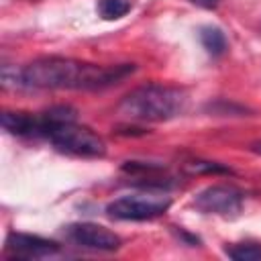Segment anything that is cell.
I'll return each mask as SVG.
<instances>
[{
	"label": "cell",
	"mask_w": 261,
	"mask_h": 261,
	"mask_svg": "<svg viewBox=\"0 0 261 261\" xmlns=\"http://www.w3.org/2000/svg\"><path fill=\"white\" fill-rule=\"evenodd\" d=\"M118 108L130 120L161 122L177 116L186 108V94L179 88L147 84L128 92Z\"/></svg>",
	"instance_id": "obj_2"
},
{
	"label": "cell",
	"mask_w": 261,
	"mask_h": 261,
	"mask_svg": "<svg viewBox=\"0 0 261 261\" xmlns=\"http://www.w3.org/2000/svg\"><path fill=\"white\" fill-rule=\"evenodd\" d=\"M194 206L204 214L234 216L243 208V194L230 186H210L194 198Z\"/></svg>",
	"instance_id": "obj_5"
},
{
	"label": "cell",
	"mask_w": 261,
	"mask_h": 261,
	"mask_svg": "<svg viewBox=\"0 0 261 261\" xmlns=\"http://www.w3.org/2000/svg\"><path fill=\"white\" fill-rule=\"evenodd\" d=\"M6 249L18 259H39V257H49V255L57 253L59 245L55 241L35 237V234L10 232L6 239Z\"/></svg>",
	"instance_id": "obj_7"
},
{
	"label": "cell",
	"mask_w": 261,
	"mask_h": 261,
	"mask_svg": "<svg viewBox=\"0 0 261 261\" xmlns=\"http://www.w3.org/2000/svg\"><path fill=\"white\" fill-rule=\"evenodd\" d=\"M192 2L198 4V6H202V8H212V6H216L218 0H192Z\"/></svg>",
	"instance_id": "obj_12"
},
{
	"label": "cell",
	"mask_w": 261,
	"mask_h": 261,
	"mask_svg": "<svg viewBox=\"0 0 261 261\" xmlns=\"http://www.w3.org/2000/svg\"><path fill=\"white\" fill-rule=\"evenodd\" d=\"M35 114L29 112H2V126L12 135H35Z\"/></svg>",
	"instance_id": "obj_8"
},
{
	"label": "cell",
	"mask_w": 261,
	"mask_h": 261,
	"mask_svg": "<svg viewBox=\"0 0 261 261\" xmlns=\"http://www.w3.org/2000/svg\"><path fill=\"white\" fill-rule=\"evenodd\" d=\"M135 71V65H94L67 57H41L18 69V88L41 90H102L118 84Z\"/></svg>",
	"instance_id": "obj_1"
},
{
	"label": "cell",
	"mask_w": 261,
	"mask_h": 261,
	"mask_svg": "<svg viewBox=\"0 0 261 261\" xmlns=\"http://www.w3.org/2000/svg\"><path fill=\"white\" fill-rule=\"evenodd\" d=\"M200 41L210 55H222L226 49V37L216 27H204L200 31Z\"/></svg>",
	"instance_id": "obj_9"
},
{
	"label": "cell",
	"mask_w": 261,
	"mask_h": 261,
	"mask_svg": "<svg viewBox=\"0 0 261 261\" xmlns=\"http://www.w3.org/2000/svg\"><path fill=\"white\" fill-rule=\"evenodd\" d=\"M251 151H255V153H259L261 155V141H257V143H251V147H249Z\"/></svg>",
	"instance_id": "obj_13"
},
{
	"label": "cell",
	"mask_w": 261,
	"mask_h": 261,
	"mask_svg": "<svg viewBox=\"0 0 261 261\" xmlns=\"http://www.w3.org/2000/svg\"><path fill=\"white\" fill-rule=\"evenodd\" d=\"M171 200L159 194H137V196H122L116 198L106 206L110 218L116 220H149L163 214L169 208Z\"/></svg>",
	"instance_id": "obj_4"
},
{
	"label": "cell",
	"mask_w": 261,
	"mask_h": 261,
	"mask_svg": "<svg viewBox=\"0 0 261 261\" xmlns=\"http://www.w3.org/2000/svg\"><path fill=\"white\" fill-rule=\"evenodd\" d=\"M226 255L234 261H261V247L253 243H243L226 249Z\"/></svg>",
	"instance_id": "obj_11"
},
{
	"label": "cell",
	"mask_w": 261,
	"mask_h": 261,
	"mask_svg": "<svg viewBox=\"0 0 261 261\" xmlns=\"http://www.w3.org/2000/svg\"><path fill=\"white\" fill-rule=\"evenodd\" d=\"M47 139L59 151L77 157H102L106 153V143L102 141V137H98L86 126H80L75 120L53 126L47 133Z\"/></svg>",
	"instance_id": "obj_3"
},
{
	"label": "cell",
	"mask_w": 261,
	"mask_h": 261,
	"mask_svg": "<svg viewBox=\"0 0 261 261\" xmlns=\"http://www.w3.org/2000/svg\"><path fill=\"white\" fill-rule=\"evenodd\" d=\"M67 239L84 249H92V251H114L120 247V239L118 234H114L112 230L94 224V222H75L69 224L65 228Z\"/></svg>",
	"instance_id": "obj_6"
},
{
	"label": "cell",
	"mask_w": 261,
	"mask_h": 261,
	"mask_svg": "<svg viewBox=\"0 0 261 261\" xmlns=\"http://www.w3.org/2000/svg\"><path fill=\"white\" fill-rule=\"evenodd\" d=\"M98 12L104 20H118L130 12V0H98Z\"/></svg>",
	"instance_id": "obj_10"
}]
</instances>
